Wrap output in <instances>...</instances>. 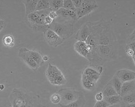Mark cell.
<instances>
[{"mask_svg": "<svg viewBox=\"0 0 135 107\" xmlns=\"http://www.w3.org/2000/svg\"><path fill=\"white\" fill-rule=\"evenodd\" d=\"M63 8L69 10H74L75 11L76 10L74 6L72 0H64Z\"/></svg>", "mask_w": 135, "mask_h": 107, "instance_id": "obj_25", "label": "cell"}, {"mask_svg": "<svg viewBox=\"0 0 135 107\" xmlns=\"http://www.w3.org/2000/svg\"><path fill=\"white\" fill-rule=\"evenodd\" d=\"M107 107H122V102L118 104L113 105H109V106Z\"/></svg>", "mask_w": 135, "mask_h": 107, "instance_id": "obj_36", "label": "cell"}, {"mask_svg": "<svg viewBox=\"0 0 135 107\" xmlns=\"http://www.w3.org/2000/svg\"><path fill=\"white\" fill-rule=\"evenodd\" d=\"M5 25V24H4V21L2 20L0 22V32L3 30Z\"/></svg>", "mask_w": 135, "mask_h": 107, "instance_id": "obj_34", "label": "cell"}, {"mask_svg": "<svg viewBox=\"0 0 135 107\" xmlns=\"http://www.w3.org/2000/svg\"><path fill=\"white\" fill-rule=\"evenodd\" d=\"M46 77L49 82L54 86H62L67 82L63 73L56 65L49 63L46 71Z\"/></svg>", "mask_w": 135, "mask_h": 107, "instance_id": "obj_3", "label": "cell"}, {"mask_svg": "<svg viewBox=\"0 0 135 107\" xmlns=\"http://www.w3.org/2000/svg\"><path fill=\"white\" fill-rule=\"evenodd\" d=\"M51 11L49 8L46 10L35 11L26 16V22L27 25L34 31L44 33L50 27V26L45 25L44 19L49 15Z\"/></svg>", "mask_w": 135, "mask_h": 107, "instance_id": "obj_2", "label": "cell"}, {"mask_svg": "<svg viewBox=\"0 0 135 107\" xmlns=\"http://www.w3.org/2000/svg\"><path fill=\"white\" fill-rule=\"evenodd\" d=\"M75 8L76 9L81 7L83 0H72Z\"/></svg>", "mask_w": 135, "mask_h": 107, "instance_id": "obj_30", "label": "cell"}, {"mask_svg": "<svg viewBox=\"0 0 135 107\" xmlns=\"http://www.w3.org/2000/svg\"><path fill=\"white\" fill-rule=\"evenodd\" d=\"M56 13L57 14L58 17H60L64 18V19H69L67 9H65L64 8H61L59 10H58L57 11H56Z\"/></svg>", "mask_w": 135, "mask_h": 107, "instance_id": "obj_27", "label": "cell"}, {"mask_svg": "<svg viewBox=\"0 0 135 107\" xmlns=\"http://www.w3.org/2000/svg\"><path fill=\"white\" fill-rule=\"evenodd\" d=\"M135 80L123 82L122 85L120 94L119 95L121 97H122L127 94L135 92Z\"/></svg>", "mask_w": 135, "mask_h": 107, "instance_id": "obj_11", "label": "cell"}, {"mask_svg": "<svg viewBox=\"0 0 135 107\" xmlns=\"http://www.w3.org/2000/svg\"><path fill=\"white\" fill-rule=\"evenodd\" d=\"M99 52V53L102 56H108L111 51V45H98L97 49Z\"/></svg>", "mask_w": 135, "mask_h": 107, "instance_id": "obj_21", "label": "cell"}, {"mask_svg": "<svg viewBox=\"0 0 135 107\" xmlns=\"http://www.w3.org/2000/svg\"><path fill=\"white\" fill-rule=\"evenodd\" d=\"M64 0H51L50 1V8L51 11L56 12L63 8Z\"/></svg>", "mask_w": 135, "mask_h": 107, "instance_id": "obj_18", "label": "cell"}, {"mask_svg": "<svg viewBox=\"0 0 135 107\" xmlns=\"http://www.w3.org/2000/svg\"><path fill=\"white\" fill-rule=\"evenodd\" d=\"M49 16L51 18V19H52L53 20H56L57 18H58V16L57 14L56 13V12L51 11L50 12V13L49 14Z\"/></svg>", "mask_w": 135, "mask_h": 107, "instance_id": "obj_32", "label": "cell"}, {"mask_svg": "<svg viewBox=\"0 0 135 107\" xmlns=\"http://www.w3.org/2000/svg\"><path fill=\"white\" fill-rule=\"evenodd\" d=\"M3 45L6 47H13L14 45V38L12 35H6L3 39Z\"/></svg>", "mask_w": 135, "mask_h": 107, "instance_id": "obj_23", "label": "cell"}, {"mask_svg": "<svg viewBox=\"0 0 135 107\" xmlns=\"http://www.w3.org/2000/svg\"><path fill=\"white\" fill-rule=\"evenodd\" d=\"M8 99L11 107H47L42 104L39 95L22 88H14Z\"/></svg>", "mask_w": 135, "mask_h": 107, "instance_id": "obj_1", "label": "cell"}, {"mask_svg": "<svg viewBox=\"0 0 135 107\" xmlns=\"http://www.w3.org/2000/svg\"><path fill=\"white\" fill-rule=\"evenodd\" d=\"M103 98H104V97L102 92H99L98 94H96V95H95V99L97 101H102L103 100Z\"/></svg>", "mask_w": 135, "mask_h": 107, "instance_id": "obj_31", "label": "cell"}, {"mask_svg": "<svg viewBox=\"0 0 135 107\" xmlns=\"http://www.w3.org/2000/svg\"><path fill=\"white\" fill-rule=\"evenodd\" d=\"M82 85L85 89L88 90H92L95 89L97 83L87 80H82Z\"/></svg>", "mask_w": 135, "mask_h": 107, "instance_id": "obj_24", "label": "cell"}, {"mask_svg": "<svg viewBox=\"0 0 135 107\" xmlns=\"http://www.w3.org/2000/svg\"><path fill=\"white\" fill-rule=\"evenodd\" d=\"M22 2L25 7L26 16L35 11L38 0H24Z\"/></svg>", "mask_w": 135, "mask_h": 107, "instance_id": "obj_12", "label": "cell"}, {"mask_svg": "<svg viewBox=\"0 0 135 107\" xmlns=\"http://www.w3.org/2000/svg\"><path fill=\"white\" fill-rule=\"evenodd\" d=\"M42 58H43V60L44 61V62H47L50 59L49 56H47V55L42 56Z\"/></svg>", "mask_w": 135, "mask_h": 107, "instance_id": "obj_35", "label": "cell"}, {"mask_svg": "<svg viewBox=\"0 0 135 107\" xmlns=\"http://www.w3.org/2000/svg\"><path fill=\"white\" fill-rule=\"evenodd\" d=\"M28 52L31 57L39 66L44 64V62L43 60L42 56L40 53L35 51L31 50L30 49H28Z\"/></svg>", "mask_w": 135, "mask_h": 107, "instance_id": "obj_16", "label": "cell"}, {"mask_svg": "<svg viewBox=\"0 0 135 107\" xmlns=\"http://www.w3.org/2000/svg\"><path fill=\"white\" fill-rule=\"evenodd\" d=\"M28 49L25 47L21 48L18 51V56L21 60L33 71H37L40 66L32 59L28 53Z\"/></svg>", "mask_w": 135, "mask_h": 107, "instance_id": "obj_7", "label": "cell"}, {"mask_svg": "<svg viewBox=\"0 0 135 107\" xmlns=\"http://www.w3.org/2000/svg\"><path fill=\"white\" fill-rule=\"evenodd\" d=\"M50 100L52 104L55 105L60 104L61 102V97L57 93H55L51 95Z\"/></svg>", "mask_w": 135, "mask_h": 107, "instance_id": "obj_26", "label": "cell"}, {"mask_svg": "<svg viewBox=\"0 0 135 107\" xmlns=\"http://www.w3.org/2000/svg\"><path fill=\"white\" fill-rule=\"evenodd\" d=\"M57 93L61 97L60 104L62 105H67L78 100L83 94L82 92L71 88L61 89L58 90Z\"/></svg>", "mask_w": 135, "mask_h": 107, "instance_id": "obj_4", "label": "cell"}, {"mask_svg": "<svg viewBox=\"0 0 135 107\" xmlns=\"http://www.w3.org/2000/svg\"><path fill=\"white\" fill-rule=\"evenodd\" d=\"M135 103L126 104L122 102V107H135Z\"/></svg>", "mask_w": 135, "mask_h": 107, "instance_id": "obj_33", "label": "cell"}, {"mask_svg": "<svg viewBox=\"0 0 135 107\" xmlns=\"http://www.w3.org/2000/svg\"><path fill=\"white\" fill-rule=\"evenodd\" d=\"M102 93L103 94L104 97L118 95L114 87H113L111 82L106 85L103 90L102 91Z\"/></svg>", "mask_w": 135, "mask_h": 107, "instance_id": "obj_15", "label": "cell"}, {"mask_svg": "<svg viewBox=\"0 0 135 107\" xmlns=\"http://www.w3.org/2000/svg\"><path fill=\"white\" fill-rule=\"evenodd\" d=\"M98 7V6L95 1L83 0L81 7L75 10L77 20L89 15Z\"/></svg>", "mask_w": 135, "mask_h": 107, "instance_id": "obj_6", "label": "cell"}, {"mask_svg": "<svg viewBox=\"0 0 135 107\" xmlns=\"http://www.w3.org/2000/svg\"><path fill=\"white\" fill-rule=\"evenodd\" d=\"M49 29L54 31L65 40L71 37L73 34V26L70 23L61 24L54 22L50 25Z\"/></svg>", "mask_w": 135, "mask_h": 107, "instance_id": "obj_5", "label": "cell"}, {"mask_svg": "<svg viewBox=\"0 0 135 107\" xmlns=\"http://www.w3.org/2000/svg\"><path fill=\"white\" fill-rule=\"evenodd\" d=\"M86 102L85 97L84 94H83L78 100L67 105L59 104L58 107H84L86 104Z\"/></svg>", "mask_w": 135, "mask_h": 107, "instance_id": "obj_14", "label": "cell"}, {"mask_svg": "<svg viewBox=\"0 0 135 107\" xmlns=\"http://www.w3.org/2000/svg\"><path fill=\"white\" fill-rule=\"evenodd\" d=\"M115 74L122 81V83L135 80V72L127 69L117 71Z\"/></svg>", "mask_w": 135, "mask_h": 107, "instance_id": "obj_9", "label": "cell"}, {"mask_svg": "<svg viewBox=\"0 0 135 107\" xmlns=\"http://www.w3.org/2000/svg\"><path fill=\"white\" fill-rule=\"evenodd\" d=\"M110 82H111L112 85L115 89L117 93L119 95L120 94L122 85L123 83L122 81L120 80L115 74H114V76H113Z\"/></svg>", "mask_w": 135, "mask_h": 107, "instance_id": "obj_17", "label": "cell"}, {"mask_svg": "<svg viewBox=\"0 0 135 107\" xmlns=\"http://www.w3.org/2000/svg\"><path fill=\"white\" fill-rule=\"evenodd\" d=\"M109 106V105L104 100L100 101H97L94 107H107Z\"/></svg>", "mask_w": 135, "mask_h": 107, "instance_id": "obj_28", "label": "cell"}, {"mask_svg": "<svg viewBox=\"0 0 135 107\" xmlns=\"http://www.w3.org/2000/svg\"><path fill=\"white\" fill-rule=\"evenodd\" d=\"M91 30H90L87 25H85L78 31V33L76 34L75 39L78 41H84L87 40L89 36L91 34Z\"/></svg>", "mask_w": 135, "mask_h": 107, "instance_id": "obj_13", "label": "cell"}, {"mask_svg": "<svg viewBox=\"0 0 135 107\" xmlns=\"http://www.w3.org/2000/svg\"><path fill=\"white\" fill-rule=\"evenodd\" d=\"M50 6V1L49 0H39L37 2V6L36 7L35 11L46 10L49 9Z\"/></svg>", "mask_w": 135, "mask_h": 107, "instance_id": "obj_20", "label": "cell"}, {"mask_svg": "<svg viewBox=\"0 0 135 107\" xmlns=\"http://www.w3.org/2000/svg\"><path fill=\"white\" fill-rule=\"evenodd\" d=\"M1 20H2V19H1V18H0V22H1Z\"/></svg>", "mask_w": 135, "mask_h": 107, "instance_id": "obj_37", "label": "cell"}, {"mask_svg": "<svg viewBox=\"0 0 135 107\" xmlns=\"http://www.w3.org/2000/svg\"><path fill=\"white\" fill-rule=\"evenodd\" d=\"M54 22V20H53L52 19H51L50 17L49 16V15L45 17L44 19V24L45 25L47 26H50L51 24H52V23Z\"/></svg>", "mask_w": 135, "mask_h": 107, "instance_id": "obj_29", "label": "cell"}, {"mask_svg": "<svg viewBox=\"0 0 135 107\" xmlns=\"http://www.w3.org/2000/svg\"><path fill=\"white\" fill-rule=\"evenodd\" d=\"M74 50L82 57L89 60L91 54L89 51L87 44L84 41H78L74 44Z\"/></svg>", "mask_w": 135, "mask_h": 107, "instance_id": "obj_10", "label": "cell"}, {"mask_svg": "<svg viewBox=\"0 0 135 107\" xmlns=\"http://www.w3.org/2000/svg\"><path fill=\"white\" fill-rule=\"evenodd\" d=\"M103 100L105 101L109 105H113L121 102L122 97L119 95H115L111 97H104Z\"/></svg>", "mask_w": 135, "mask_h": 107, "instance_id": "obj_19", "label": "cell"}, {"mask_svg": "<svg viewBox=\"0 0 135 107\" xmlns=\"http://www.w3.org/2000/svg\"><path fill=\"white\" fill-rule=\"evenodd\" d=\"M135 92L127 94L122 97V102L126 104L135 103Z\"/></svg>", "mask_w": 135, "mask_h": 107, "instance_id": "obj_22", "label": "cell"}, {"mask_svg": "<svg viewBox=\"0 0 135 107\" xmlns=\"http://www.w3.org/2000/svg\"><path fill=\"white\" fill-rule=\"evenodd\" d=\"M44 33L45 40L51 46L57 47L63 44L65 41L64 39L50 29L46 30Z\"/></svg>", "mask_w": 135, "mask_h": 107, "instance_id": "obj_8", "label": "cell"}]
</instances>
